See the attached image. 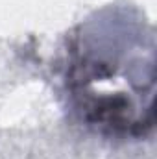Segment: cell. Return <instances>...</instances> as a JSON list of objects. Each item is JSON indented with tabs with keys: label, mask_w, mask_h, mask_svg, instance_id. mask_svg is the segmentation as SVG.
Returning a JSON list of instances; mask_svg holds the SVG:
<instances>
[{
	"label": "cell",
	"mask_w": 157,
	"mask_h": 159,
	"mask_svg": "<svg viewBox=\"0 0 157 159\" xmlns=\"http://www.w3.org/2000/svg\"><path fill=\"white\" fill-rule=\"evenodd\" d=\"M67 91L89 128L141 139L155 122V39L129 7H105L70 35Z\"/></svg>",
	"instance_id": "cell-1"
}]
</instances>
